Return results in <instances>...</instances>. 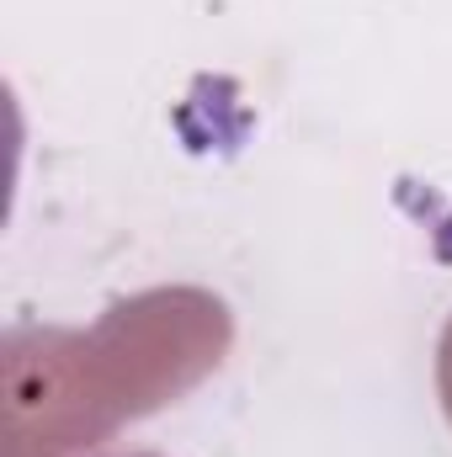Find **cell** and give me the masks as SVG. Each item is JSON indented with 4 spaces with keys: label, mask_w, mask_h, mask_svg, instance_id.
Listing matches in <instances>:
<instances>
[{
    "label": "cell",
    "mask_w": 452,
    "mask_h": 457,
    "mask_svg": "<svg viewBox=\"0 0 452 457\" xmlns=\"http://www.w3.org/2000/svg\"><path fill=\"white\" fill-rule=\"evenodd\" d=\"M102 457H160V453H102Z\"/></svg>",
    "instance_id": "cell-1"
}]
</instances>
